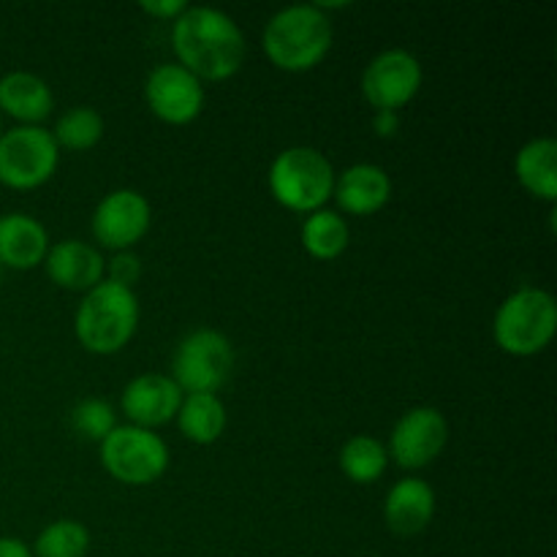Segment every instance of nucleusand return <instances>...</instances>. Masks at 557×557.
Returning <instances> with one entry per match:
<instances>
[{
  "instance_id": "8",
  "label": "nucleus",
  "mask_w": 557,
  "mask_h": 557,
  "mask_svg": "<svg viewBox=\"0 0 557 557\" xmlns=\"http://www.w3.org/2000/svg\"><path fill=\"white\" fill-rule=\"evenodd\" d=\"M60 163V147L41 125H16L0 134V183L14 190L41 188Z\"/></svg>"
},
{
  "instance_id": "17",
  "label": "nucleus",
  "mask_w": 557,
  "mask_h": 557,
  "mask_svg": "<svg viewBox=\"0 0 557 557\" xmlns=\"http://www.w3.org/2000/svg\"><path fill=\"white\" fill-rule=\"evenodd\" d=\"M49 250V234L38 218L27 212L0 215V264L11 270H33L44 264Z\"/></svg>"
},
{
  "instance_id": "16",
  "label": "nucleus",
  "mask_w": 557,
  "mask_h": 557,
  "mask_svg": "<svg viewBox=\"0 0 557 557\" xmlns=\"http://www.w3.org/2000/svg\"><path fill=\"white\" fill-rule=\"evenodd\" d=\"M435 517V490L424 479L408 476L392 484L384 500V522L395 536H417Z\"/></svg>"
},
{
  "instance_id": "11",
  "label": "nucleus",
  "mask_w": 557,
  "mask_h": 557,
  "mask_svg": "<svg viewBox=\"0 0 557 557\" xmlns=\"http://www.w3.org/2000/svg\"><path fill=\"white\" fill-rule=\"evenodd\" d=\"M152 223L150 201L134 188H117L103 196L92 210L90 232L101 248L131 250L147 234Z\"/></svg>"
},
{
  "instance_id": "29",
  "label": "nucleus",
  "mask_w": 557,
  "mask_h": 557,
  "mask_svg": "<svg viewBox=\"0 0 557 557\" xmlns=\"http://www.w3.org/2000/svg\"><path fill=\"white\" fill-rule=\"evenodd\" d=\"M0 557H33V549L22 539L0 536Z\"/></svg>"
},
{
  "instance_id": "21",
  "label": "nucleus",
  "mask_w": 557,
  "mask_h": 557,
  "mask_svg": "<svg viewBox=\"0 0 557 557\" xmlns=\"http://www.w3.org/2000/svg\"><path fill=\"white\" fill-rule=\"evenodd\" d=\"M299 237H302L305 253L313 256L315 261H335L337 256L346 253L351 232L341 212L315 210L305 218Z\"/></svg>"
},
{
  "instance_id": "30",
  "label": "nucleus",
  "mask_w": 557,
  "mask_h": 557,
  "mask_svg": "<svg viewBox=\"0 0 557 557\" xmlns=\"http://www.w3.org/2000/svg\"><path fill=\"white\" fill-rule=\"evenodd\" d=\"M0 134H3V120H0Z\"/></svg>"
},
{
  "instance_id": "28",
  "label": "nucleus",
  "mask_w": 557,
  "mask_h": 557,
  "mask_svg": "<svg viewBox=\"0 0 557 557\" xmlns=\"http://www.w3.org/2000/svg\"><path fill=\"white\" fill-rule=\"evenodd\" d=\"M373 131L381 139H392L400 131V112H375L373 114Z\"/></svg>"
},
{
  "instance_id": "14",
  "label": "nucleus",
  "mask_w": 557,
  "mask_h": 557,
  "mask_svg": "<svg viewBox=\"0 0 557 557\" xmlns=\"http://www.w3.org/2000/svg\"><path fill=\"white\" fill-rule=\"evenodd\" d=\"M44 270L54 286L87 294L103 281L107 259L96 245L82 243V239H60L58 245H49Z\"/></svg>"
},
{
  "instance_id": "25",
  "label": "nucleus",
  "mask_w": 557,
  "mask_h": 557,
  "mask_svg": "<svg viewBox=\"0 0 557 557\" xmlns=\"http://www.w3.org/2000/svg\"><path fill=\"white\" fill-rule=\"evenodd\" d=\"M114 428H117V413L101 397H85L71 408V430L82 438L101 444Z\"/></svg>"
},
{
  "instance_id": "6",
  "label": "nucleus",
  "mask_w": 557,
  "mask_h": 557,
  "mask_svg": "<svg viewBox=\"0 0 557 557\" xmlns=\"http://www.w3.org/2000/svg\"><path fill=\"white\" fill-rule=\"evenodd\" d=\"M101 466L112 479L128 487L158 482L169 468V446L156 430L117 424L101 441Z\"/></svg>"
},
{
  "instance_id": "13",
  "label": "nucleus",
  "mask_w": 557,
  "mask_h": 557,
  "mask_svg": "<svg viewBox=\"0 0 557 557\" xmlns=\"http://www.w3.org/2000/svg\"><path fill=\"white\" fill-rule=\"evenodd\" d=\"M183 397L185 392L174 384L172 375L145 373L125 384L123 395H120V408H123L128 424L158 430L174 422Z\"/></svg>"
},
{
  "instance_id": "15",
  "label": "nucleus",
  "mask_w": 557,
  "mask_h": 557,
  "mask_svg": "<svg viewBox=\"0 0 557 557\" xmlns=\"http://www.w3.org/2000/svg\"><path fill=\"white\" fill-rule=\"evenodd\" d=\"M332 199L346 215H375L392 199V180L375 163H354L335 177Z\"/></svg>"
},
{
  "instance_id": "10",
  "label": "nucleus",
  "mask_w": 557,
  "mask_h": 557,
  "mask_svg": "<svg viewBox=\"0 0 557 557\" xmlns=\"http://www.w3.org/2000/svg\"><path fill=\"white\" fill-rule=\"evenodd\" d=\"M446 444H449V422L444 413L433 406H417L403 413L392 428L386 455L403 471H419L438 460Z\"/></svg>"
},
{
  "instance_id": "18",
  "label": "nucleus",
  "mask_w": 557,
  "mask_h": 557,
  "mask_svg": "<svg viewBox=\"0 0 557 557\" xmlns=\"http://www.w3.org/2000/svg\"><path fill=\"white\" fill-rule=\"evenodd\" d=\"M52 87L30 71H9L0 76V114L20 120V125H38L52 114Z\"/></svg>"
},
{
  "instance_id": "31",
  "label": "nucleus",
  "mask_w": 557,
  "mask_h": 557,
  "mask_svg": "<svg viewBox=\"0 0 557 557\" xmlns=\"http://www.w3.org/2000/svg\"><path fill=\"white\" fill-rule=\"evenodd\" d=\"M0 277H3V264H0Z\"/></svg>"
},
{
  "instance_id": "4",
  "label": "nucleus",
  "mask_w": 557,
  "mask_h": 557,
  "mask_svg": "<svg viewBox=\"0 0 557 557\" xmlns=\"http://www.w3.org/2000/svg\"><path fill=\"white\" fill-rule=\"evenodd\" d=\"M335 177V166L324 152L297 145L277 152L275 161L270 163L267 185L277 205L299 215H310L315 210H324L326 201L332 199Z\"/></svg>"
},
{
  "instance_id": "22",
  "label": "nucleus",
  "mask_w": 557,
  "mask_h": 557,
  "mask_svg": "<svg viewBox=\"0 0 557 557\" xmlns=\"http://www.w3.org/2000/svg\"><path fill=\"white\" fill-rule=\"evenodd\" d=\"M337 462L354 484H375L389 466V455H386V446L373 435H354L341 446Z\"/></svg>"
},
{
  "instance_id": "19",
  "label": "nucleus",
  "mask_w": 557,
  "mask_h": 557,
  "mask_svg": "<svg viewBox=\"0 0 557 557\" xmlns=\"http://www.w3.org/2000/svg\"><path fill=\"white\" fill-rule=\"evenodd\" d=\"M515 174L522 188L536 199L557 201V141L553 136H536L525 141L515 158Z\"/></svg>"
},
{
  "instance_id": "27",
  "label": "nucleus",
  "mask_w": 557,
  "mask_h": 557,
  "mask_svg": "<svg viewBox=\"0 0 557 557\" xmlns=\"http://www.w3.org/2000/svg\"><path fill=\"white\" fill-rule=\"evenodd\" d=\"M139 9L145 11V14L156 16V20L174 22L185 9H188V3H185V0H141Z\"/></svg>"
},
{
  "instance_id": "5",
  "label": "nucleus",
  "mask_w": 557,
  "mask_h": 557,
  "mask_svg": "<svg viewBox=\"0 0 557 557\" xmlns=\"http://www.w3.org/2000/svg\"><path fill=\"white\" fill-rule=\"evenodd\" d=\"M555 332L557 302L544 288H517L495 310L493 337L511 357H536L553 343Z\"/></svg>"
},
{
  "instance_id": "23",
  "label": "nucleus",
  "mask_w": 557,
  "mask_h": 557,
  "mask_svg": "<svg viewBox=\"0 0 557 557\" xmlns=\"http://www.w3.org/2000/svg\"><path fill=\"white\" fill-rule=\"evenodd\" d=\"M54 145L71 152L92 150L103 139V117L92 107H74L63 112L49 131Z\"/></svg>"
},
{
  "instance_id": "1",
  "label": "nucleus",
  "mask_w": 557,
  "mask_h": 557,
  "mask_svg": "<svg viewBox=\"0 0 557 557\" xmlns=\"http://www.w3.org/2000/svg\"><path fill=\"white\" fill-rule=\"evenodd\" d=\"M172 47L177 63L199 82L232 79L248 54L243 27L212 5H188L172 22Z\"/></svg>"
},
{
  "instance_id": "9",
  "label": "nucleus",
  "mask_w": 557,
  "mask_h": 557,
  "mask_svg": "<svg viewBox=\"0 0 557 557\" xmlns=\"http://www.w3.org/2000/svg\"><path fill=\"white\" fill-rule=\"evenodd\" d=\"M424 71L413 52L400 47L375 54L362 71V96L375 112H397L422 90Z\"/></svg>"
},
{
  "instance_id": "3",
  "label": "nucleus",
  "mask_w": 557,
  "mask_h": 557,
  "mask_svg": "<svg viewBox=\"0 0 557 557\" xmlns=\"http://www.w3.org/2000/svg\"><path fill=\"white\" fill-rule=\"evenodd\" d=\"M139 326V297L134 288L101 281L82 297L74 315L76 341L85 351L112 357L123 351Z\"/></svg>"
},
{
  "instance_id": "24",
  "label": "nucleus",
  "mask_w": 557,
  "mask_h": 557,
  "mask_svg": "<svg viewBox=\"0 0 557 557\" xmlns=\"http://www.w3.org/2000/svg\"><path fill=\"white\" fill-rule=\"evenodd\" d=\"M90 549V531L76 520L49 522L33 544V557H85Z\"/></svg>"
},
{
  "instance_id": "7",
  "label": "nucleus",
  "mask_w": 557,
  "mask_h": 557,
  "mask_svg": "<svg viewBox=\"0 0 557 557\" xmlns=\"http://www.w3.org/2000/svg\"><path fill=\"white\" fill-rule=\"evenodd\" d=\"M234 370V348L223 332L201 326L188 332L177 343L172 362V379L185 395L190 392H212L218 395Z\"/></svg>"
},
{
  "instance_id": "12",
  "label": "nucleus",
  "mask_w": 557,
  "mask_h": 557,
  "mask_svg": "<svg viewBox=\"0 0 557 557\" xmlns=\"http://www.w3.org/2000/svg\"><path fill=\"white\" fill-rule=\"evenodd\" d=\"M205 82L196 79L180 63H161L147 74L145 101L158 120L169 125H188L205 109Z\"/></svg>"
},
{
  "instance_id": "20",
  "label": "nucleus",
  "mask_w": 557,
  "mask_h": 557,
  "mask_svg": "<svg viewBox=\"0 0 557 557\" xmlns=\"http://www.w3.org/2000/svg\"><path fill=\"white\" fill-rule=\"evenodd\" d=\"M174 422H177L183 438H188L190 444L210 446L226 430L228 413L221 397L212 395V392H190L180 403Z\"/></svg>"
},
{
  "instance_id": "26",
  "label": "nucleus",
  "mask_w": 557,
  "mask_h": 557,
  "mask_svg": "<svg viewBox=\"0 0 557 557\" xmlns=\"http://www.w3.org/2000/svg\"><path fill=\"white\" fill-rule=\"evenodd\" d=\"M141 272V259L134 253V250H117L112 259H107V272H103V281H112L117 286L134 288V283H139Z\"/></svg>"
},
{
  "instance_id": "2",
  "label": "nucleus",
  "mask_w": 557,
  "mask_h": 557,
  "mask_svg": "<svg viewBox=\"0 0 557 557\" xmlns=\"http://www.w3.org/2000/svg\"><path fill=\"white\" fill-rule=\"evenodd\" d=\"M332 38L335 30L330 14L319 11L313 3H297L270 16L261 33V47L275 69L305 74L324 63Z\"/></svg>"
}]
</instances>
